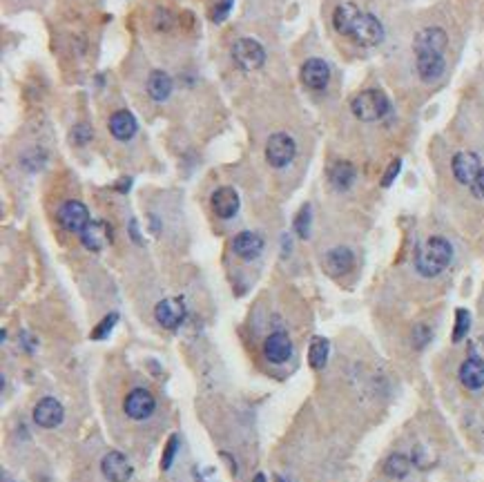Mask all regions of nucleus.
<instances>
[{
    "instance_id": "f257e3e1",
    "label": "nucleus",
    "mask_w": 484,
    "mask_h": 482,
    "mask_svg": "<svg viewBox=\"0 0 484 482\" xmlns=\"http://www.w3.org/2000/svg\"><path fill=\"white\" fill-rule=\"evenodd\" d=\"M453 248L444 237H431L415 252V270L422 277H438L451 263Z\"/></svg>"
},
{
    "instance_id": "f03ea898",
    "label": "nucleus",
    "mask_w": 484,
    "mask_h": 482,
    "mask_svg": "<svg viewBox=\"0 0 484 482\" xmlns=\"http://www.w3.org/2000/svg\"><path fill=\"white\" fill-rule=\"evenodd\" d=\"M350 112H353L359 120H382L391 112V101L386 99V94L380 90H364L359 92L353 101H350Z\"/></svg>"
},
{
    "instance_id": "7ed1b4c3",
    "label": "nucleus",
    "mask_w": 484,
    "mask_h": 482,
    "mask_svg": "<svg viewBox=\"0 0 484 482\" xmlns=\"http://www.w3.org/2000/svg\"><path fill=\"white\" fill-rule=\"evenodd\" d=\"M357 45H364V47H375L384 41V25L380 22V18H375L368 11H361L355 16L353 25H350L348 34Z\"/></svg>"
},
{
    "instance_id": "20e7f679",
    "label": "nucleus",
    "mask_w": 484,
    "mask_h": 482,
    "mask_svg": "<svg viewBox=\"0 0 484 482\" xmlns=\"http://www.w3.org/2000/svg\"><path fill=\"white\" fill-rule=\"evenodd\" d=\"M297 154V143L295 139L286 135V132H277L265 143V159L272 167H286Z\"/></svg>"
},
{
    "instance_id": "39448f33",
    "label": "nucleus",
    "mask_w": 484,
    "mask_h": 482,
    "mask_svg": "<svg viewBox=\"0 0 484 482\" xmlns=\"http://www.w3.org/2000/svg\"><path fill=\"white\" fill-rule=\"evenodd\" d=\"M233 60L237 63V67H241L244 71H252L263 65L265 52L255 39H239L233 45Z\"/></svg>"
},
{
    "instance_id": "423d86ee",
    "label": "nucleus",
    "mask_w": 484,
    "mask_h": 482,
    "mask_svg": "<svg viewBox=\"0 0 484 482\" xmlns=\"http://www.w3.org/2000/svg\"><path fill=\"white\" fill-rule=\"evenodd\" d=\"M446 47H449V36L442 27H424L420 29L415 41H413V50L415 56L417 54H442L446 52Z\"/></svg>"
},
{
    "instance_id": "0eeeda50",
    "label": "nucleus",
    "mask_w": 484,
    "mask_h": 482,
    "mask_svg": "<svg viewBox=\"0 0 484 482\" xmlns=\"http://www.w3.org/2000/svg\"><path fill=\"white\" fill-rule=\"evenodd\" d=\"M90 210L81 201H65L58 210V223L69 233H83V228L90 223Z\"/></svg>"
},
{
    "instance_id": "6e6552de",
    "label": "nucleus",
    "mask_w": 484,
    "mask_h": 482,
    "mask_svg": "<svg viewBox=\"0 0 484 482\" xmlns=\"http://www.w3.org/2000/svg\"><path fill=\"white\" fill-rule=\"evenodd\" d=\"M123 408H125L127 418H132V420H148L154 413L156 400L148 389H132L125 395Z\"/></svg>"
},
{
    "instance_id": "1a4fd4ad",
    "label": "nucleus",
    "mask_w": 484,
    "mask_h": 482,
    "mask_svg": "<svg viewBox=\"0 0 484 482\" xmlns=\"http://www.w3.org/2000/svg\"><path fill=\"white\" fill-rule=\"evenodd\" d=\"M114 239V230L107 221H90L81 233V244L92 252L107 248Z\"/></svg>"
},
{
    "instance_id": "9d476101",
    "label": "nucleus",
    "mask_w": 484,
    "mask_h": 482,
    "mask_svg": "<svg viewBox=\"0 0 484 482\" xmlns=\"http://www.w3.org/2000/svg\"><path fill=\"white\" fill-rule=\"evenodd\" d=\"M453 177L457 184L462 186H471L476 181V177L482 170V163H480V156L476 152H457L453 156Z\"/></svg>"
},
{
    "instance_id": "9b49d317",
    "label": "nucleus",
    "mask_w": 484,
    "mask_h": 482,
    "mask_svg": "<svg viewBox=\"0 0 484 482\" xmlns=\"http://www.w3.org/2000/svg\"><path fill=\"white\" fill-rule=\"evenodd\" d=\"M154 317L163 329H177L186 319V304L181 297L161 299L154 308Z\"/></svg>"
},
{
    "instance_id": "f8f14e48",
    "label": "nucleus",
    "mask_w": 484,
    "mask_h": 482,
    "mask_svg": "<svg viewBox=\"0 0 484 482\" xmlns=\"http://www.w3.org/2000/svg\"><path fill=\"white\" fill-rule=\"evenodd\" d=\"M301 81L310 90H324L331 81V65L321 58H308L301 65Z\"/></svg>"
},
{
    "instance_id": "ddd939ff",
    "label": "nucleus",
    "mask_w": 484,
    "mask_h": 482,
    "mask_svg": "<svg viewBox=\"0 0 484 482\" xmlns=\"http://www.w3.org/2000/svg\"><path fill=\"white\" fill-rule=\"evenodd\" d=\"M101 471L110 482H127L132 478V464L120 451H110L103 455L101 460Z\"/></svg>"
},
{
    "instance_id": "4468645a",
    "label": "nucleus",
    "mask_w": 484,
    "mask_h": 482,
    "mask_svg": "<svg viewBox=\"0 0 484 482\" xmlns=\"http://www.w3.org/2000/svg\"><path fill=\"white\" fill-rule=\"evenodd\" d=\"M63 404L54 397H43V400L34 406V422L43 429H54L63 422Z\"/></svg>"
},
{
    "instance_id": "2eb2a0df",
    "label": "nucleus",
    "mask_w": 484,
    "mask_h": 482,
    "mask_svg": "<svg viewBox=\"0 0 484 482\" xmlns=\"http://www.w3.org/2000/svg\"><path fill=\"white\" fill-rule=\"evenodd\" d=\"M353 266H355V255H353V250L346 246H337L326 252V257H324V268L333 277L346 275L348 270H353Z\"/></svg>"
},
{
    "instance_id": "dca6fc26",
    "label": "nucleus",
    "mask_w": 484,
    "mask_h": 482,
    "mask_svg": "<svg viewBox=\"0 0 484 482\" xmlns=\"http://www.w3.org/2000/svg\"><path fill=\"white\" fill-rule=\"evenodd\" d=\"M212 210L216 212V216H221V219H233V216L239 212V195L235 188L223 186V188H216L212 192Z\"/></svg>"
},
{
    "instance_id": "f3484780",
    "label": "nucleus",
    "mask_w": 484,
    "mask_h": 482,
    "mask_svg": "<svg viewBox=\"0 0 484 482\" xmlns=\"http://www.w3.org/2000/svg\"><path fill=\"white\" fill-rule=\"evenodd\" d=\"M263 355L265 359H270L272 364H284V362L293 355V342L286 333H272L268 335V340L263 342Z\"/></svg>"
},
{
    "instance_id": "a211bd4d",
    "label": "nucleus",
    "mask_w": 484,
    "mask_h": 482,
    "mask_svg": "<svg viewBox=\"0 0 484 482\" xmlns=\"http://www.w3.org/2000/svg\"><path fill=\"white\" fill-rule=\"evenodd\" d=\"M459 382L469 391H478L484 387V359L478 355H469L459 366Z\"/></svg>"
},
{
    "instance_id": "6ab92c4d",
    "label": "nucleus",
    "mask_w": 484,
    "mask_h": 482,
    "mask_svg": "<svg viewBox=\"0 0 484 482\" xmlns=\"http://www.w3.org/2000/svg\"><path fill=\"white\" fill-rule=\"evenodd\" d=\"M444 56L442 54H417V74L424 83H435L444 76Z\"/></svg>"
},
{
    "instance_id": "aec40b11",
    "label": "nucleus",
    "mask_w": 484,
    "mask_h": 482,
    "mask_svg": "<svg viewBox=\"0 0 484 482\" xmlns=\"http://www.w3.org/2000/svg\"><path fill=\"white\" fill-rule=\"evenodd\" d=\"M233 250L235 255L241 259H255L261 255L263 250V239L257 233H239L233 241Z\"/></svg>"
},
{
    "instance_id": "412c9836",
    "label": "nucleus",
    "mask_w": 484,
    "mask_h": 482,
    "mask_svg": "<svg viewBox=\"0 0 484 482\" xmlns=\"http://www.w3.org/2000/svg\"><path fill=\"white\" fill-rule=\"evenodd\" d=\"M107 128H110L112 137L116 141H130L132 137L137 135V118L132 116L127 110H118L110 116V123H107Z\"/></svg>"
},
{
    "instance_id": "4be33fe9",
    "label": "nucleus",
    "mask_w": 484,
    "mask_h": 482,
    "mask_svg": "<svg viewBox=\"0 0 484 482\" xmlns=\"http://www.w3.org/2000/svg\"><path fill=\"white\" fill-rule=\"evenodd\" d=\"M329 179H331V184H333L335 190H348L350 186H353V181H355L353 163H348V161L333 163L331 170H329Z\"/></svg>"
},
{
    "instance_id": "5701e85b",
    "label": "nucleus",
    "mask_w": 484,
    "mask_h": 482,
    "mask_svg": "<svg viewBox=\"0 0 484 482\" xmlns=\"http://www.w3.org/2000/svg\"><path fill=\"white\" fill-rule=\"evenodd\" d=\"M148 94L154 101H165L172 94V78L161 69H154L148 78Z\"/></svg>"
},
{
    "instance_id": "b1692460",
    "label": "nucleus",
    "mask_w": 484,
    "mask_h": 482,
    "mask_svg": "<svg viewBox=\"0 0 484 482\" xmlns=\"http://www.w3.org/2000/svg\"><path fill=\"white\" fill-rule=\"evenodd\" d=\"M357 14H359V9H357L353 3H344V5H340V7L335 9V14H333V27H335L337 32H340V34L346 36Z\"/></svg>"
},
{
    "instance_id": "393cba45",
    "label": "nucleus",
    "mask_w": 484,
    "mask_h": 482,
    "mask_svg": "<svg viewBox=\"0 0 484 482\" xmlns=\"http://www.w3.org/2000/svg\"><path fill=\"white\" fill-rule=\"evenodd\" d=\"M410 471V460L404 455V453H393L386 457L384 462V474L393 478V480H399V478H406Z\"/></svg>"
},
{
    "instance_id": "a878e982",
    "label": "nucleus",
    "mask_w": 484,
    "mask_h": 482,
    "mask_svg": "<svg viewBox=\"0 0 484 482\" xmlns=\"http://www.w3.org/2000/svg\"><path fill=\"white\" fill-rule=\"evenodd\" d=\"M326 362H329V340H324V337H314L310 342L308 348V364L314 371H321L326 366Z\"/></svg>"
},
{
    "instance_id": "bb28decb",
    "label": "nucleus",
    "mask_w": 484,
    "mask_h": 482,
    "mask_svg": "<svg viewBox=\"0 0 484 482\" xmlns=\"http://www.w3.org/2000/svg\"><path fill=\"white\" fill-rule=\"evenodd\" d=\"M471 329V312L466 308L455 310V329H453V342H462Z\"/></svg>"
},
{
    "instance_id": "cd10ccee",
    "label": "nucleus",
    "mask_w": 484,
    "mask_h": 482,
    "mask_svg": "<svg viewBox=\"0 0 484 482\" xmlns=\"http://www.w3.org/2000/svg\"><path fill=\"white\" fill-rule=\"evenodd\" d=\"M116 322H118L116 312H110V315H105V317L94 326V331L90 333V337H92V340H105V337L112 333V329L116 326Z\"/></svg>"
},
{
    "instance_id": "c85d7f7f",
    "label": "nucleus",
    "mask_w": 484,
    "mask_h": 482,
    "mask_svg": "<svg viewBox=\"0 0 484 482\" xmlns=\"http://www.w3.org/2000/svg\"><path fill=\"white\" fill-rule=\"evenodd\" d=\"M310 221H312V216H310V206H301V210H299L297 216H295V223H293L295 233H297L301 239H308V235H310Z\"/></svg>"
},
{
    "instance_id": "c756f323",
    "label": "nucleus",
    "mask_w": 484,
    "mask_h": 482,
    "mask_svg": "<svg viewBox=\"0 0 484 482\" xmlns=\"http://www.w3.org/2000/svg\"><path fill=\"white\" fill-rule=\"evenodd\" d=\"M177 449H179V438H177V436H170V440H167V444H165L163 457H161V469H163V471H167V469L172 467L174 455H177Z\"/></svg>"
},
{
    "instance_id": "7c9ffc66",
    "label": "nucleus",
    "mask_w": 484,
    "mask_h": 482,
    "mask_svg": "<svg viewBox=\"0 0 484 482\" xmlns=\"http://www.w3.org/2000/svg\"><path fill=\"white\" fill-rule=\"evenodd\" d=\"M431 342V329L427 324H417L415 331H413V346L415 348H424Z\"/></svg>"
},
{
    "instance_id": "2f4dec72",
    "label": "nucleus",
    "mask_w": 484,
    "mask_h": 482,
    "mask_svg": "<svg viewBox=\"0 0 484 482\" xmlns=\"http://www.w3.org/2000/svg\"><path fill=\"white\" fill-rule=\"evenodd\" d=\"M90 139H92V130L88 123H78L71 130V141H74L76 146H85V143H90Z\"/></svg>"
},
{
    "instance_id": "473e14b6",
    "label": "nucleus",
    "mask_w": 484,
    "mask_h": 482,
    "mask_svg": "<svg viewBox=\"0 0 484 482\" xmlns=\"http://www.w3.org/2000/svg\"><path fill=\"white\" fill-rule=\"evenodd\" d=\"M233 7H235V0H221V3L216 5L214 11H212V22H223L230 16Z\"/></svg>"
},
{
    "instance_id": "72a5a7b5",
    "label": "nucleus",
    "mask_w": 484,
    "mask_h": 482,
    "mask_svg": "<svg viewBox=\"0 0 484 482\" xmlns=\"http://www.w3.org/2000/svg\"><path fill=\"white\" fill-rule=\"evenodd\" d=\"M399 170H402V161H399V159H395V161L389 165V170H386V174L382 177V186H384V188H389V186L393 184V181L397 179Z\"/></svg>"
},
{
    "instance_id": "f704fd0d",
    "label": "nucleus",
    "mask_w": 484,
    "mask_h": 482,
    "mask_svg": "<svg viewBox=\"0 0 484 482\" xmlns=\"http://www.w3.org/2000/svg\"><path fill=\"white\" fill-rule=\"evenodd\" d=\"M471 192H473V197L484 201V167L480 170V174L476 177V181L471 184Z\"/></svg>"
},
{
    "instance_id": "c9c22d12",
    "label": "nucleus",
    "mask_w": 484,
    "mask_h": 482,
    "mask_svg": "<svg viewBox=\"0 0 484 482\" xmlns=\"http://www.w3.org/2000/svg\"><path fill=\"white\" fill-rule=\"evenodd\" d=\"M130 230H132V237H134L137 244H141V237H139V226H137V219H132L130 223Z\"/></svg>"
},
{
    "instance_id": "e433bc0d",
    "label": "nucleus",
    "mask_w": 484,
    "mask_h": 482,
    "mask_svg": "<svg viewBox=\"0 0 484 482\" xmlns=\"http://www.w3.org/2000/svg\"><path fill=\"white\" fill-rule=\"evenodd\" d=\"M132 186V179H120V184L116 186V190H120V192H125L127 188Z\"/></svg>"
},
{
    "instance_id": "4c0bfd02",
    "label": "nucleus",
    "mask_w": 484,
    "mask_h": 482,
    "mask_svg": "<svg viewBox=\"0 0 484 482\" xmlns=\"http://www.w3.org/2000/svg\"><path fill=\"white\" fill-rule=\"evenodd\" d=\"M252 482H268V480H265V476H263V474H257V476H255V480H252Z\"/></svg>"
}]
</instances>
